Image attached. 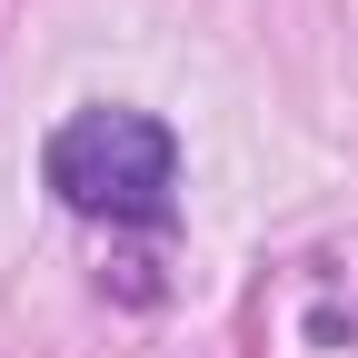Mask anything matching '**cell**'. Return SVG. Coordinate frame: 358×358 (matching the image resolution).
Here are the masks:
<instances>
[{"label": "cell", "mask_w": 358, "mask_h": 358, "mask_svg": "<svg viewBox=\"0 0 358 358\" xmlns=\"http://www.w3.org/2000/svg\"><path fill=\"white\" fill-rule=\"evenodd\" d=\"M50 189L80 219H169L179 189V140L150 110H80L60 140H50Z\"/></svg>", "instance_id": "1"}]
</instances>
